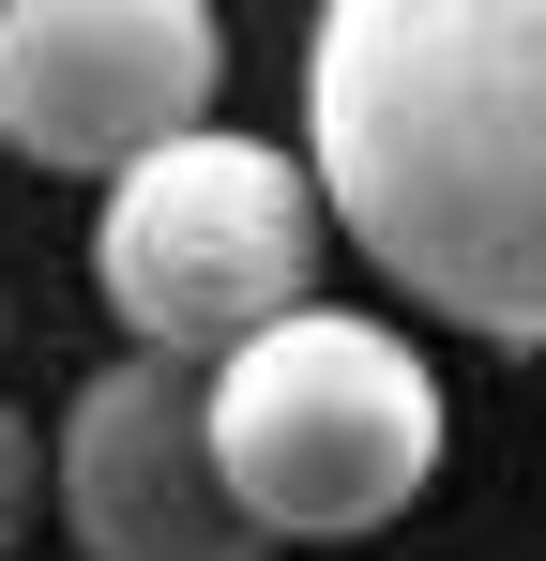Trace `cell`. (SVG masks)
Wrapping results in <instances>:
<instances>
[{
	"instance_id": "4",
	"label": "cell",
	"mask_w": 546,
	"mask_h": 561,
	"mask_svg": "<svg viewBox=\"0 0 546 561\" xmlns=\"http://www.w3.org/2000/svg\"><path fill=\"white\" fill-rule=\"evenodd\" d=\"M228 92L213 0H0V152L106 183Z\"/></svg>"
},
{
	"instance_id": "3",
	"label": "cell",
	"mask_w": 546,
	"mask_h": 561,
	"mask_svg": "<svg viewBox=\"0 0 546 561\" xmlns=\"http://www.w3.org/2000/svg\"><path fill=\"white\" fill-rule=\"evenodd\" d=\"M91 288H106V319L152 365H228L259 319L319 304V183H304V152L182 122L168 152L106 168Z\"/></svg>"
},
{
	"instance_id": "5",
	"label": "cell",
	"mask_w": 546,
	"mask_h": 561,
	"mask_svg": "<svg viewBox=\"0 0 546 561\" xmlns=\"http://www.w3.org/2000/svg\"><path fill=\"white\" fill-rule=\"evenodd\" d=\"M61 531L91 561H273L243 516H228V485H213V440H197V365H152V350H122V365L77 379V410H61Z\"/></svg>"
},
{
	"instance_id": "1",
	"label": "cell",
	"mask_w": 546,
	"mask_h": 561,
	"mask_svg": "<svg viewBox=\"0 0 546 561\" xmlns=\"http://www.w3.org/2000/svg\"><path fill=\"white\" fill-rule=\"evenodd\" d=\"M304 183L425 319L546 350V0H319Z\"/></svg>"
},
{
	"instance_id": "2",
	"label": "cell",
	"mask_w": 546,
	"mask_h": 561,
	"mask_svg": "<svg viewBox=\"0 0 546 561\" xmlns=\"http://www.w3.org/2000/svg\"><path fill=\"white\" fill-rule=\"evenodd\" d=\"M197 440H213V485L259 547H350V531H395L441 485L455 410L395 319L288 304L228 365H197Z\"/></svg>"
},
{
	"instance_id": "6",
	"label": "cell",
	"mask_w": 546,
	"mask_h": 561,
	"mask_svg": "<svg viewBox=\"0 0 546 561\" xmlns=\"http://www.w3.org/2000/svg\"><path fill=\"white\" fill-rule=\"evenodd\" d=\"M31 516H46V425H31V410L0 394V547H15Z\"/></svg>"
}]
</instances>
